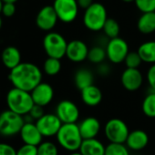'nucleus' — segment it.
<instances>
[{"instance_id":"obj_2","label":"nucleus","mask_w":155,"mask_h":155,"mask_svg":"<svg viewBox=\"0 0 155 155\" xmlns=\"http://www.w3.org/2000/svg\"><path fill=\"white\" fill-rule=\"evenodd\" d=\"M56 137L60 147L71 152L80 150L83 141L79 129V124L77 123L62 124Z\"/></svg>"},{"instance_id":"obj_8","label":"nucleus","mask_w":155,"mask_h":155,"mask_svg":"<svg viewBox=\"0 0 155 155\" xmlns=\"http://www.w3.org/2000/svg\"><path fill=\"white\" fill-rule=\"evenodd\" d=\"M105 49L107 58L113 64L124 62L127 55L130 52L128 43L120 37L110 39Z\"/></svg>"},{"instance_id":"obj_22","label":"nucleus","mask_w":155,"mask_h":155,"mask_svg":"<svg viewBox=\"0 0 155 155\" xmlns=\"http://www.w3.org/2000/svg\"><path fill=\"white\" fill-rule=\"evenodd\" d=\"M137 28L140 33L145 35L155 32V12L141 14L138 19Z\"/></svg>"},{"instance_id":"obj_27","label":"nucleus","mask_w":155,"mask_h":155,"mask_svg":"<svg viewBox=\"0 0 155 155\" xmlns=\"http://www.w3.org/2000/svg\"><path fill=\"white\" fill-rule=\"evenodd\" d=\"M107 58V54H106V49L96 46L93 47L90 49L89 51V55H88V59L93 63V64H102V62L104 61V59Z\"/></svg>"},{"instance_id":"obj_38","label":"nucleus","mask_w":155,"mask_h":155,"mask_svg":"<svg viewBox=\"0 0 155 155\" xmlns=\"http://www.w3.org/2000/svg\"><path fill=\"white\" fill-rule=\"evenodd\" d=\"M77 3H78V5H79V8H83V9H87L94 2H93V0H77Z\"/></svg>"},{"instance_id":"obj_10","label":"nucleus","mask_w":155,"mask_h":155,"mask_svg":"<svg viewBox=\"0 0 155 155\" xmlns=\"http://www.w3.org/2000/svg\"><path fill=\"white\" fill-rule=\"evenodd\" d=\"M62 124L77 123L80 118V110L71 101H61L56 108V113Z\"/></svg>"},{"instance_id":"obj_42","label":"nucleus","mask_w":155,"mask_h":155,"mask_svg":"<svg viewBox=\"0 0 155 155\" xmlns=\"http://www.w3.org/2000/svg\"><path fill=\"white\" fill-rule=\"evenodd\" d=\"M69 155H82V154H81L80 151H79V152H78V151H75V152H71Z\"/></svg>"},{"instance_id":"obj_7","label":"nucleus","mask_w":155,"mask_h":155,"mask_svg":"<svg viewBox=\"0 0 155 155\" xmlns=\"http://www.w3.org/2000/svg\"><path fill=\"white\" fill-rule=\"evenodd\" d=\"M104 133L110 143L124 144L129 136L130 130L125 121L119 118H112L105 124Z\"/></svg>"},{"instance_id":"obj_13","label":"nucleus","mask_w":155,"mask_h":155,"mask_svg":"<svg viewBox=\"0 0 155 155\" xmlns=\"http://www.w3.org/2000/svg\"><path fill=\"white\" fill-rule=\"evenodd\" d=\"M58 20V18L53 6H46L38 11L36 18V24L41 30L49 31L55 28Z\"/></svg>"},{"instance_id":"obj_34","label":"nucleus","mask_w":155,"mask_h":155,"mask_svg":"<svg viewBox=\"0 0 155 155\" xmlns=\"http://www.w3.org/2000/svg\"><path fill=\"white\" fill-rule=\"evenodd\" d=\"M147 81L152 91L155 92V64L151 65L147 72Z\"/></svg>"},{"instance_id":"obj_24","label":"nucleus","mask_w":155,"mask_h":155,"mask_svg":"<svg viewBox=\"0 0 155 155\" xmlns=\"http://www.w3.org/2000/svg\"><path fill=\"white\" fill-rule=\"evenodd\" d=\"M137 52L139 53L142 62L155 64V41H147L142 43Z\"/></svg>"},{"instance_id":"obj_26","label":"nucleus","mask_w":155,"mask_h":155,"mask_svg":"<svg viewBox=\"0 0 155 155\" xmlns=\"http://www.w3.org/2000/svg\"><path fill=\"white\" fill-rule=\"evenodd\" d=\"M44 72L48 76H56L61 70V62L60 59L54 58H48L43 65Z\"/></svg>"},{"instance_id":"obj_33","label":"nucleus","mask_w":155,"mask_h":155,"mask_svg":"<svg viewBox=\"0 0 155 155\" xmlns=\"http://www.w3.org/2000/svg\"><path fill=\"white\" fill-rule=\"evenodd\" d=\"M17 155H38V147L24 144L17 150Z\"/></svg>"},{"instance_id":"obj_25","label":"nucleus","mask_w":155,"mask_h":155,"mask_svg":"<svg viewBox=\"0 0 155 155\" xmlns=\"http://www.w3.org/2000/svg\"><path fill=\"white\" fill-rule=\"evenodd\" d=\"M141 110L145 116L149 118H155V92L151 91L145 96L142 104Z\"/></svg>"},{"instance_id":"obj_44","label":"nucleus","mask_w":155,"mask_h":155,"mask_svg":"<svg viewBox=\"0 0 155 155\" xmlns=\"http://www.w3.org/2000/svg\"><path fill=\"white\" fill-rule=\"evenodd\" d=\"M2 27V19H1V17H0V28Z\"/></svg>"},{"instance_id":"obj_29","label":"nucleus","mask_w":155,"mask_h":155,"mask_svg":"<svg viewBox=\"0 0 155 155\" xmlns=\"http://www.w3.org/2000/svg\"><path fill=\"white\" fill-rule=\"evenodd\" d=\"M104 155H130L126 145L120 143H109L105 148Z\"/></svg>"},{"instance_id":"obj_40","label":"nucleus","mask_w":155,"mask_h":155,"mask_svg":"<svg viewBox=\"0 0 155 155\" xmlns=\"http://www.w3.org/2000/svg\"><path fill=\"white\" fill-rule=\"evenodd\" d=\"M2 1L4 3H14L15 4V2L18 1V0H2Z\"/></svg>"},{"instance_id":"obj_14","label":"nucleus","mask_w":155,"mask_h":155,"mask_svg":"<svg viewBox=\"0 0 155 155\" xmlns=\"http://www.w3.org/2000/svg\"><path fill=\"white\" fill-rule=\"evenodd\" d=\"M89 48L85 42L75 39L68 43L66 57L74 63H80L88 58Z\"/></svg>"},{"instance_id":"obj_15","label":"nucleus","mask_w":155,"mask_h":155,"mask_svg":"<svg viewBox=\"0 0 155 155\" xmlns=\"http://www.w3.org/2000/svg\"><path fill=\"white\" fill-rule=\"evenodd\" d=\"M30 94L35 105L45 107L52 101L54 98V90L48 83L41 82L30 92Z\"/></svg>"},{"instance_id":"obj_35","label":"nucleus","mask_w":155,"mask_h":155,"mask_svg":"<svg viewBox=\"0 0 155 155\" xmlns=\"http://www.w3.org/2000/svg\"><path fill=\"white\" fill-rule=\"evenodd\" d=\"M28 115L31 117L32 120H36V121H37L38 120H39L41 117H43L45 115L43 107L38 106V105H34L33 108L31 109L30 112L28 113Z\"/></svg>"},{"instance_id":"obj_32","label":"nucleus","mask_w":155,"mask_h":155,"mask_svg":"<svg viewBox=\"0 0 155 155\" xmlns=\"http://www.w3.org/2000/svg\"><path fill=\"white\" fill-rule=\"evenodd\" d=\"M134 3L142 14L155 12V0H134Z\"/></svg>"},{"instance_id":"obj_4","label":"nucleus","mask_w":155,"mask_h":155,"mask_svg":"<svg viewBox=\"0 0 155 155\" xmlns=\"http://www.w3.org/2000/svg\"><path fill=\"white\" fill-rule=\"evenodd\" d=\"M108 19L107 10L101 3L94 2L91 7L85 9L83 15V24L91 31H100Z\"/></svg>"},{"instance_id":"obj_12","label":"nucleus","mask_w":155,"mask_h":155,"mask_svg":"<svg viewBox=\"0 0 155 155\" xmlns=\"http://www.w3.org/2000/svg\"><path fill=\"white\" fill-rule=\"evenodd\" d=\"M120 82L126 91H136L142 86V73L139 68H126L120 76Z\"/></svg>"},{"instance_id":"obj_37","label":"nucleus","mask_w":155,"mask_h":155,"mask_svg":"<svg viewBox=\"0 0 155 155\" xmlns=\"http://www.w3.org/2000/svg\"><path fill=\"white\" fill-rule=\"evenodd\" d=\"M6 17H12L16 13V6L14 3H4L2 12Z\"/></svg>"},{"instance_id":"obj_20","label":"nucleus","mask_w":155,"mask_h":155,"mask_svg":"<svg viewBox=\"0 0 155 155\" xmlns=\"http://www.w3.org/2000/svg\"><path fill=\"white\" fill-rule=\"evenodd\" d=\"M81 100L85 105L89 107H96L98 106L102 101V92L95 85H91L87 87L86 89L81 91Z\"/></svg>"},{"instance_id":"obj_21","label":"nucleus","mask_w":155,"mask_h":155,"mask_svg":"<svg viewBox=\"0 0 155 155\" xmlns=\"http://www.w3.org/2000/svg\"><path fill=\"white\" fill-rule=\"evenodd\" d=\"M105 148L106 146L96 138L83 140L80 148V152L82 155H104Z\"/></svg>"},{"instance_id":"obj_28","label":"nucleus","mask_w":155,"mask_h":155,"mask_svg":"<svg viewBox=\"0 0 155 155\" xmlns=\"http://www.w3.org/2000/svg\"><path fill=\"white\" fill-rule=\"evenodd\" d=\"M102 30L104 31V34L110 39H112V38H115L119 37L120 28L119 23L114 18H108Z\"/></svg>"},{"instance_id":"obj_17","label":"nucleus","mask_w":155,"mask_h":155,"mask_svg":"<svg viewBox=\"0 0 155 155\" xmlns=\"http://www.w3.org/2000/svg\"><path fill=\"white\" fill-rule=\"evenodd\" d=\"M149 143V136L146 131L142 130H134L130 131L127 140L125 142L128 149L131 150H141L147 147Z\"/></svg>"},{"instance_id":"obj_11","label":"nucleus","mask_w":155,"mask_h":155,"mask_svg":"<svg viewBox=\"0 0 155 155\" xmlns=\"http://www.w3.org/2000/svg\"><path fill=\"white\" fill-rule=\"evenodd\" d=\"M36 125L43 137L57 136L62 122L56 114L48 113L36 121Z\"/></svg>"},{"instance_id":"obj_45","label":"nucleus","mask_w":155,"mask_h":155,"mask_svg":"<svg viewBox=\"0 0 155 155\" xmlns=\"http://www.w3.org/2000/svg\"><path fill=\"white\" fill-rule=\"evenodd\" d=\"M54 1H55V0H54Z\"/></svg>"},{"instance_id":"obj_39","label":"nucleus","mask_w":155,"mask_h":155,"mask_svg":"<svg viewBox=\"0 0 155 155\" xmlns=\"http://www.w3.org/2000/svg\"><path fill=\"white\" fill-rule=\"evenodd\" d=\"M99 72H100V74H101V75H105V74H108V72H109L108 66H107V65L101 64V65H100V68H99Z\"/></svg>"},{"instance_id":"obj_19","label":"nucleus","mask_w":155,"mask_h":155,"mask_svg":"<svg viewBox=\"0 0 155 155\" xmlns=\"http://www.w3.org/2000/svg\"><path fill=\"white\" fill-rule=\"evenodd\" d=\"M1 59L4 66L12 70L21 63V53L16 47L9 46L2 51Z\"/></svg>"},{"instance_id":"obj_36","label":"nucleus","mask_w":155,"mask_h":155,"mask_svg":"<svg viewBox=\"0 0 155 155\" xmlns=\"http://www.w3.org/2000/svg\"><path fill=\"white\" fill-rule=\"evenodd\" d=\"M0 155H17V150L8 143H0Z\"/></svg>"},{"instance_id":"obj_23","label":"nucleus","mask_w":155,"mask_h":155,"mask_svg":"<svg viewBox=\"0 0 155 155\" xmlns=\"http://www.w3.org/2000/svg\"><path fill=\"white\" fill-rule=\"evenodd\" d=\"M93 74L91 70L86 68H81L75 73L74 77V82L76 87L81 91L87 87L93 85Z\"/></svg>"},{"instance_id":"obj_18","label":"nucleus","mask_w":155,"mask_h":155,"mask_svg":"<svg viewBox=\"0 0 155 155\" xmlns=\"http://www.w3.org/2000/svg\"><path fill=\"white\" fill-rule=\"evenodd\" d=\"M79 129L83 140L95 139L101 130V122L95 117H87L80 124Z\"/></svg>"},{"instance_id":"obj_6","label":"nucleus","mask_w":155,"mask_h":155,"mask_svg":"<svg viewBox=\"0 0 155 155\" xmlns=\"http://www.w3.org/2000/svg\"><path fill=\"white\" fill-rule=\"evenodd\" d=\"M25 124L23 116L18 115L9 110L0 113V134L9 137L20 133Z\"/></svg>"},{"instance_id":"obj_30","label":"nucleus","mask_w":155,"mask_h":155,"mask_svg":"<svg viewBox=\"0 0 155 155\" xmlns=\"http://www.w3.org/2000/svg\"><path fill=\"white\" fill-rule=\"evenodd\" d=\"M38 155H58V150L55 143L44 141L38 146Z\"/></svg>"},{"instance_id":"obj_3","label":"nucleus","mask_w":155,"mask_h":155,"mask_svg":"<svg viewBox=\"0 0 155 155\" xmlns=\"http://www.w3.org/2000/svg\"><path fill=\"white\" fill-rule=\"evenodd\" d=\"M7 104L9 110L21 116L28 115L35 105L30 92L16 88L8 92Z\"/></svg>"},{"instance_id":"obj_31","label":"nucleus","mask_w":155,"mask_h":155,"mask_svg":"<svg viewBox=\"0 0 155 155\" xmlns=\"http://www.w3.org/2000/svg\"><path fill=\"white\" fill-rule=\"evenodd\" d=\"M141 62L142 60L137 51H130L124 60L127 68H139Z\"/></svg>"},{"instance_id":"obj_16","label":"nucleus","mask_w":155,"mask_h":155,"mask_svg":"<svg viewBox=\"0 0 155 155\" xmlns=\"http://www.w3.org/2000/svg\"><path fill=\"white\" fill-rule=\"evenodd\" d=\"M19 134L24 144L38 147L40 143L43 142V136L34 122H25Z\"/></svg>"},{"instance_id":"obj_1","label":"nucleus","mask_w":155,"mask_h":155,"mask_svg":"<svg viewBox=\"0 0 155 155\" xmlns=\"http://www.w3.org/2000/svg\"><path fill=\"white\" fill-rule=\"evenodd\" d=\"M8 80L14 88L31 92L42 82V72L33 63L21 62L18 67L10 70Z\"/></svg>"},{"instance_id":"obj_41","label":"nucleus","mask_w":155,"mask_h":155,"mask_svg":"<svg viewBox=\"0 0 155 155\" xmlns=\"http://www.w3.org/2000/svg\"><path fill=\"white\" fill-rule=\"evenodd\" d=\"M3 5H4V2L2 1V0H0V13H1V12H2Z\"/></svg>"},{"instance_id":"obj_5","label":"nucleus","mask_w":155,"mask_h":155,"mask_svg":"<svg viewBox=\"0 0 155 155\" xmlns=\"http://www.w3.org/2000/svg\"><path fill=\"white\" fill-rule=\"evenodd\" d=\"M68 43L65 38L57 32L48 33L43 39L44 50L48 57L58 59H61L66 56Z\"/></svg>"},{"instance_id":"obj_9","label":"nucleus","mask_w":155,"mask_h":155,"mask_svg":"<svg viewBox=\"0 0 155 155\" xmlns=\"http://www.w3.org/2000/svg\"><path fill=\"white\" fill-rule=\"evenodd\" d=\"M53 8L58 19L64 23L73 22L79 13V5L77 0H55Z\"/></svg>"},{"instance_id":"obj_43","label":"nucleus","mask_w":155,"mask_h":155,"mask_svg":"<svg viewBox=\"0 0 155 155\" xmlns=\"http://www.w3.org/2000/svg\"><path fill=\"white\" fill-rule=\"evenodd\" d=\"M122 1L126 3H130V2H134V0H122Z\"/></svg>"}]
</instances>
